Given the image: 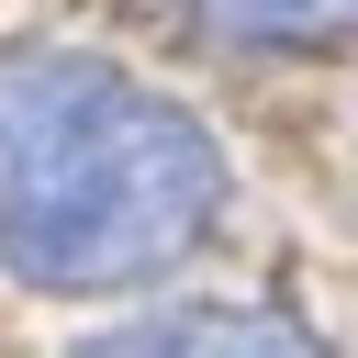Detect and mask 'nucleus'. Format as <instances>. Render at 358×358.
<instances>
[{
	"label": "nucleus",
	"instance_id": "1",
	"mask_svg": "<svg viewBox=\"0 0 358 358\" xmlns=\"http://www.w3.org/2000/svg\"><path fill=\"white\" fill-rule=\"evenodd\" d=\"M235 201L201 112L90 45H0V268L22 291H134Z\"/></svg>",
	"mask_w": 358,
	"mask_h": 358
},
{
	"label": "nucleus",
	"instance_id": "2",
	"mask_svg": "<svg viewBox=\"0 0 358 358\" xmlns=\"http://www.w3.org/2000/svg\"><path fill=\"white\" fill-rule=\"evenodd\" d=\"M78 358H324V347L268 302H168V313L101 324Z\"/></svg>",
	"mask_w": 358,
	"mask_h": 358
},
{
	"label": "nucleus",
	"instance_id": "3",
	"mask_svg": "<svg viewBox=\"0 0 358 358\" xmlns=\"http://www.w3.org/2000/svg\"><path fill=\"white\" fill-rule=\"evenodd\" d=\"M190 11L235 56H324V45H358V0H190Z\"/></svg>",
	"mask_w": 358,
	"mask_h": 358
}]
</instances>
